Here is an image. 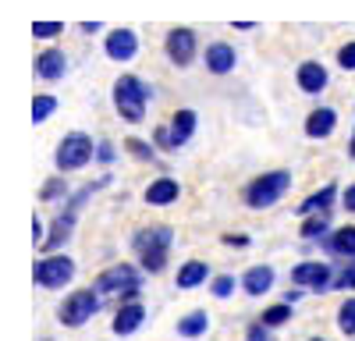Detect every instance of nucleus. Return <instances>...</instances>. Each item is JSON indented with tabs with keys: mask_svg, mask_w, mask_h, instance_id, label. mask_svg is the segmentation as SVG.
<instances>
[{
	"mask_svg": "<svg viewBox=\"0 0 355 341\" xmlns=\"http://www.w3.org/2000/svg\"><path fill=\"white\" fill-rule=\"evenodd\" d=\"M150 96H153V89H150V85H146L139 75H132V71H125L121 78L114 82V89H110L114 110H117V118H121L125 125H142V121H146Z\"/></svg>",
	"mask_w": 355,
	"mask_h": 341,
	"instance_id": "obj_1",
	"label": "nucleus"
},
{
	"mask_svg": "<svg viewBox=\"0 0 355 341\" xmlns=\"http://www.w3.org/2000/svg\"><path fill=\"white\" fill-rule=\"evenodd\" d=\"M291 170H284V167H277V170H263V175H256L249 185H245V192H242V199H245V207L249 210H270V207H277L281 199L291 192Z\"/></svg>",
	"mask_w": 355,
	"mask_h": 341,
	"instance_id": "obj_2",
	"label": "nucleus"
},
{
	"mask_svg": "<svg viewBox=\"0 0 355 341\" xmlns=\"http://www.w3.org/2000/svg\"><path fill=\"white\" fill-rule=\"evenodd\" d=\"M96 160V142L89 139L85 132H68L53 150V167L57 175H75V170L89 167Z\"/></svg>",
	"mask_w": 355,
	"mask_h": 341,
	"instance_id": "obj_3",
	"label": "nucleus"
},
{
	"mask_svg": "<svg viewBox=\"0 0 355 341\" xmlns=\"http://www.w3.org/2000/svg\"><path fill=\"white\" fill-rule=\"evenodd\" d=\"M100 306H103V295L96 288H78V292H71L61 306H57V320H61L64 327H71V331L85 327L100 313Z\"/></svg>",
	"mask_w": 355,
	"mask_h": 341,
	"instance_id": "obj_4",
	"label": "nucleus"
},
{
	"mask_svg": "<svg viewBox=\"0 0 355 341\" xmlns=\"http://www.w3.org/2000/svg\"><path fill=\"white\" fill-rule=\"evenodd\" d=\"M75 270L78 267H75L71 256H64V252H43L36 260V267H33V281L40 284V288H46V292H57V288H64V284H71Z\"/></svg>",
	"mask_w": 355,
	"mask_h": 341,
	"instance_id": "obj_5",
	"label": "nucleus"
},
{
	"mask_svg": "<svg viewBox=\"0 0 355 341\" xmlns=\"http://www.w3.org/2000/svg\"><path fill=\"white\" fill-rule=\"evenodd\" d=\"M164 53H167V61L174 68H192L196 57H199V36H196V28H189V25L171 28V33L164 36Z\"/></svg>",
	"mask_w": 355,
	"mask_h": 341,
	"instance_id": "obj_6",
	"label": "nucleus"
},
{
	"mask_svg": "<svg viewBox=\"0 0 355 341\" xmlns=\"http://www.w3.org/2000/svg\"><path fill=\"white\" fill-rule=\"evenodd\" d=\"M291 284H299L306 292H334V267L323 263V260H302L291 267Z\"/></svg>",
	"mask_w": 355,
	"mask_h": 341,
	"instance_id": "obj_7",
	"label": "nucleus"
},
{
	"mask_svg": "<svg viewBox=\"0 0 355 341\" xmlns=\"http://www.w3.org/2000/svg\"><path fill=\"white\" fill-rule=\"evenodd\" d=\"M135 284H142V267H135V263H114V267L96 274L93 288L100 295H121L125 288H135Z\"/></svg>",
	"mask_w": 355,
	"mask_h": 341,
	"instance_id": "obj_8",
	"label": "nucleus"
},
{
	"mask_svg": "<svg viewBox=\"0 0 355 341\" xmlns=\"http://www.w3.org/2000/svg\"><path fill=\"white\" fill-rule=\"evenodd\" d=\"M103 53L110 57V61H117V64L135 61V53H139V33H135V28H128V25L110 28V33L103 36Z\"/></svg>",
	"mask_w": 355,
	"mask_h": 341,
	"instance_id": "obj_9",
	"label": "nucleus"
},
{
	"mask_svg": "<svg viewBox=\"0 0 355 341\" xmlns=\"http://www.w3.org/2000/svg\"><path fill=\"white\" fill-rule=\"evenodd\" d=\"M202 68L210 71V75H217V78H224V75H231L234 68H239V50H234L227 40L206 43V50H202Z\"/></svg>",
	"mask_w": 355,
	"mask_h": 341,
	"instance_id": "obj_10",
	"label": "nucleus"
},
{
	"mask_svg": "<svg viewBox=\"0 0 355 341\" xmlns=\"http://www.w3.org/2000/svg\"><path fill=\"white\" fill-rule=\"evenodd\" d=\"M295 85L306 93V96H320V93H327V85H331V71L327 64H320V61H302L299 68H295Z\"/></svg>",
	"mask_w": 355,
	"mask_h": 341,
	"instance_id": "obj_11",
	"label": "nucleus"
},
{
	"mask_svg": "<svg viewBox=\"0 0 355 341\" xmlns=\"http://www.w3.org/2000/svg\"><path fill=\"white\" fill-rule=\"evenodd\" d=\"M75 224H78V213L75 210H61L53 220H50V231H46V238H43V252H61L64 245H68V238L75 235Z\"/></svg>",
	"mask_w": 355,
	"mask_h": 341,
	"instance_id": "obj_12",
	"label": "nucleus"
},
{
	"mask_svg": "<svg viewBox=\"0 0 355 341\" xmlns=\"http://www.w3.org/2000/svg\"><path fill=\"white\" fill-rule=\"evenodd\" d=\"M167 128H171V150H182V146H189V142H192V135L199 128V114L192 107H178L171 114Z\"/></svg>",
	"mask_w": 355,
	"mask_h": 341,
	"instance_id": "obj_13",
	"label": "nucleus"
},
{
	"mask_svg": "<svg viewBox=\"0 0 355 341\" xmlns=\"http://www.w3.org/2000/svg\"><path fill=\"white\" fill-rule=\"evenodd\" d=\"M68 68H71L68 53L61 46H46L36 53V78H43V82H61L68 75Z\"/></svg>",
	"mask_w": 355,
	"mask_h": 341,
	"instance_id": "obj_14",
	"label": "nucleus"
},
{
	"mask_svg": "<svg viewBox=\"0 0 355 341\" xmlns=\"http://www.w3.org/2000/svg\"><path fill=\"white\" fill-rule=\"evenodd\" d=\"M146 317H150V309H146L142 302H121L117 313H114V320H110V331L117 338H128V334H135L146 324Z\"/></svg>",
	"mask_w": 355,
	"mask_h": 341,
	"instance_id": "obj_15",
	"label": "nucleus"
},
{
	"mask_svg": "<svg viewBox=\"0 0 355 341\" xmlns=\"http://www.w3.org/2000/svg\"><path fill=\"white\" fill-rule=\"evenodd\" d=\"M338 203H341V189H338V182H327L323 189H316L313 195H306L302 203L295 207V213H299V217H309V213H331Z\"/></svg>",
	"mask_w": 355,
	"mask_h": 341,
	"instance_id": "obj_16",
	"label": "nucleus"
},
{
	"mask_svg": "<svg viewBox=\"0 0 355 341\" xmlns=\"http://www.w3.org/2000/svg\"><path fill=\"white\" fill-rule=\"evenodd\" d=\"M174 245V227L167 224H153V227H139L132 235V249L142 256V252H153V249H171Z\"/></svg>",
	"mask_w": 355,
	"mask_h": 341,
	"instance_id": "obj_17",
	"label": "nucleus"
},
{
	"mask_svg": "<svg viewBox=\"0 0 355 341\" xmlns=\"http://www.w3.org/2000/svg\"><path fill=\"white\" fill-rule=\"evenodd\" d=\"M142 199H146V207H174L178 199H182V185H178V178H171V175H160V178H153L150 185H146Z\"/></svg>",
	"mask_w": 355,
	"mask_h": 341,
	"instance_id": "obj_18",
	"label": "nucleus"
},
{
	"mask_svg": "<svg viewBox=\"0 0 355 341\" xmlns=\"http://www.w3.org/2000/svg\"><path fill=\"white\" fill-rule=\"evenodd\" d=\"M302 132H306V139H313V142L331 139V135L338 132V110H334V107H316V110H309Z\"/></svg>",
	"mask_w": 355,
	"mask_h": 341,
	"instance_id": "obj_19",
	"label": "nucleus"
},
{
	"mask_svg": "<svg viewBox=\"0 0 355 341\" xmlns=\"http://www.w3.org/2000/svg\"><path fill=\"white\" fill-rule=\"evenodd\" d=\"M210 277H214V270H210L206 260H185L182 267H178V274H174V288L178 292H192V288L210 284Z\"/></svg>",
	"mask_w": 355,
	"mask_h": 341,
	"instance_id": "obj_20",
	"label": "nucleus"
},
{
	"mask_svg": "<svg viewBox=\"0 0 355 341\" xmlns=\"http://www.w3.org/2000/svg\"><path fill=\"white\" fill-rule=\"evenodd\" d=\"M323 252L334 256V260H355V224H345V227H334V231L320 242Z\"/></svg>",
	"mask_w": 355,
	"mask_h": 341,
	"instance_id": "obj_21",
	"label": "nucleus"
},
{
	"mask_svg": "<svg viewBox=\"0 0 355 341\" xmlns=\"http://www.w3.org/2000/svg\"><path fill=\"white\" fill-rule=\"evenodd\" d=\"M274 281H277V270L270 263H252L242 274V292L252 295V299H259V295H266V292L274 288Z\"/></svg>",
	"mask_w": 355,
	"mask_h": 341,
	"instance_id": "obj_22",
	"label": "nucleus"
},
{
	"mask_svg": "<svg viewBox=\"0 0 355 341\" xmlns=\"http://www.w3.org/2000/svg\"><path fill=\"white\" fill-rule=\"evenodd\" d=\"M206 331H210V313L206 309H192V313H185V317L178 320V338L196 341V338H206Z\"/></svg>",
	"mask_w": 355,
	"mask_h": 341,
	"instance_id": "obj_23",
	"label": "nucleus"
},
{
	"mask_svg": "<svg viewBox=\"0 0 355 341\" xmlns=\"http://www.w3.org/2000/svg\"><path fill=\"white\" fill-rule=\"evenodd\" d=\"M331 231H334V227H331V213H309V217H302V227H299L302 242H323Z\"/></svg>",
	"mask_w": 355,
	"mask_h": 341,
	"instance_id": "obj_24",
	"label": "nucleus"
},
{
	"mask_svg": "<svg viewBox=\"0 0 355 341\" xmlns=\"http://www.w3.org/2000/svg\"><path fill=\"white\" fill-rule=\"evenodd\" d=\"M291 317H295V306H291V302H284V299H281V302H274V306H266V309L259 313V320H263L266 327H274V331H277V327H284V324H291Z\"/></svg>",
	"mask_w": 355,
	"mask_h": 341,
	"instance_id": "obj_25",
	"label": "nucleus"
},
{
	"mask_svg": "<svg viewBox=\"0 0 355 341\" xmlns=\"http://www.w3.org/2000/svg\"><path fill=\"white\" fill-rule=\"evenodd\" d=\"M107 185H110V178H96V182L82 185V189H78L75 195H68V199H64V210H75V213H78V210H82V207L89 203V199H93V195H96L100 189H107Z\"/></svg>",
	"mask_w": 355,
	"mask_h": 341,
	"instance_id": "obj_26",
	"label": "nucleus"
},
{
	"mask_svg": "<svg viewBox=\"0 0 355 341\" xmlns=\"http://www.w3.org/2000/svg\"><path fill=\"white\" fill-rule=\"evenodd\" d=\"M71 195V185H68V178H46L43 182V189H40V203H57V199H64Z\"/></svg>",
	"mask_w": 355,
	"mask_h": 341,
	"instance_id": "obj_27",
	"label": "nucleus"
},
{
	"mask_svg": "<svg viewBox=\"0 0 355 341\" xmlns=\"http://www.w3.org/2000/svg\"><path fill=\"white\" fill-rule=\"evenodd\" d=\"M234 288H242V277H234V274H214L210 277V295L214 299H231Z\"/></svg>",
	"mask_w": 355,
	"mask_h": 341,
	"instance_id": "obj_28",
	"label": "nucleus"
},
{
	"mask_svg": "<svg viewBox=\"0 0 355 341\" xmlns=\"http://www.w3.org/2000/svg\"><path fill=\"white\" fill-rule=\"evenodd\" d=\"M57 96H50V93H36V100H33V121L36 125H46L53 114H57Z\"/></svg>",
	"mask_w": 355,
	"mask_h": 341,
	"instance_id": "obj_29",
	"label": "nucleus"
},
{
	"mask_svg": "<svg viewBox=\"0 0 355 341\" xmlns=\"http://www.w3.org/2000/svg\"><path fill=\"white\" fill-rule=\"evenodd\" d=\"M125 150L135 157V160H142V164H153L157 160V142H146V139H125Z\"/></svg>",
	"mask_w": 355,
	"mask_h": 341,
	"instance_id": "obj_30",
	"label": "nucleus"
},
{
	"mask_svg": "<svg viewBox=\"0 0 355 341\" xmlns=\"http://www.w3.org/2000/svg\"><path fill=\"white\" fill-rule=\"evenodd\" d=\"M338 331L345 338H355V295H348L341 306H338Z\"/></svg>",
	"mask_w": 355,
	"mask_h": 341,
	"instance_id": "obj_31",
	"label": "nucleus"
},
{
	"mask_svg": "<svg viewBox=\"0 0 355 341\" xmlns=\"http://www.w3.org/2000/svg\"><path fill=\"white\" fill-rule=\"evenodd\" d=\"M167 252H171V249H153V252H142V256H139V267H142V274H164V267H167Z\"/></svg>",
	"mask_w": 355,
	"mask_h": 341,
	"instance_id": "obj_32",
	"label": "nucleus"
},
{
	"mask_svg": "<svg viewBox=\"0 0 355 341\" xmlns=\"http://www.w3.org/2000/svg\"><path fill=\"white\" fill-rule=\"evenodd\" d=\"M334 292H355V260H348V263L334 274Z\"/></svg>",
	"mask_w": 355,
	"mask_h": 341,
	"instance_id": "obj_33",
	"label": "nucleus"
},
{
	"mask_svg": "<svg viewBox=\"0 0 355 341\" xmlns=\"http://www.w3.org/2000/svg\"><path fill=\"white\" fill-rule=\"evenodd\" d=\"M33 36L36 40H57V36H64V21H33Z\"/></svg>",
	"mask_w": 355,
	"mask_h": 341,
	"instance_id": "obj_34",
	"label": "nucleus"
},
{
	"mask_svg": "<svg viewBox=\"0 0 355 341\" xmlns=\"http://www.w3.org/2000/svg\"><path fill=\"white\" fill-rule=\"evenodd\" d=\"M338 68L341 71H355V40L338 46Z\"/></svg>",
	"mask_w": 355,
	"mask_h": 341,
	"instance_id": "obj_35",
	"label": "nucleus"
},
{
	"mask_svg": "<svg viewBox=\"0 0 355 341\" xmlns=\"http://www.w3.org/2000/svg\"><path fill=\"white\" fill-rule=\"evenodd\" d=\"M245 341H274V327H266L263 320H252L245 327Z\"/></svg>",
	"mask_w": 355,
	"mask_h": 341,
	"instance_id": "obj_36",
	"label": "nucleus"
},
{
	"mask_svg": "<svg viewBox=\"0 0 355 341\" xmlns=\"http://www.w3.org/2000/svg\"><path fill=\"white\" fill-rule=\"evenodd\" d=\"M153 142H157V150L174 153V150H171V128H167V125H157V128H153Z\"/></svg>",
	"mask_w": 355,
	"mask_h": 341,
	"instance_id": "obj_37",
	"label": "nucleus"
},
{
	"mask_svg": "<svg viewBox=\"0 0 355 341\" xmlns=\"http://www.w3.org/2000/svg\"><path fill=\"white\" fill-rule=\"evenodd\" d=\"M117 160V150L110 142H96V164H114Z\"/></svg>",
	"mask_w": 355,
	"mask_h": 341,
	"instance_id": "obj_38",
	"label": "nucleus"
},
{
	"mask_svg": "<svg viewBox=\"0 0 355 341\" xmlns=\"http://www.w3.org/2000/svg\"><path fill=\"white\" fill-rule=\"evenodd\" d=\"M341 210H348V213H355V182L341 189Z\"/></svg>",
	"mask_w": 355,
	"mask_h": 341,
	"instance_id": "obj_39",
	"label": "nucleus"
},
{
	"mask_svg": "<svg viewBox=\"0 0 355 341\" xmlns=\"http://www.w3.org/2000/svg\"><path fill=\"white\" fill-rule=\"evenodd\" d=\"M220 242H224V245H234V249H245V245H252V238H249V235H224Z\"/></svg>",
	"mask_w": 355,
	"mask_h": 341,
	"instance_id": "obj_40",
	"label": "nucleus"
},
{
	"mask_svg": "<svg viewBox=\"0 0 355 341\" xmlns=\"http://www.w3.org/2000/svg\"><path fill=\"white\" fill-rule=\"evenodd\" d=\"M139 295H142V284H135V288H125L121 295H117V306H121V302H139Z\"/></svg>",
	"mask_w": 355,
	"mask_h": 341,
	"instance_id": "obj_41",
	"label": "nucleus"
},
{
	"mask_svg": "<svg viewBox=\"0 0 355 341\" xmlns=\"http://www.w3.org/2000/svg\"><path fill=\"white\" fill-rule=\"evenodd\" d=\"M43 238H46V224H43L40 217H33V242L43 245Z\"/></svg>",
	"mask_w": 355,
	"mask_h": 341,
	"instance_id": "obj_42",
	"label": "nucleus"
},
{
	"mask_svg": "<svg viewBox=\"0 0 355 341\" xmlns=\"http://www.w3.org/2000/svg\"><path fill=\"white\" fill-rule=\"evenodd\" d=\"M78 33H85V36L103 33V21H78Z\"/></svg>",
	"mask_w": 355,
	"mask_h": 341,
	"instance_id": "obj_43",
	"label": "nucleus"
},
{
	"mask_svg": "<svg viewBox=\"0 0 355 341\" xmlns=\"http://www.w3.org/2000/svg\"><path fill=\"white\" fill-rule=\"evenodd\" d=\"M302 295H306V288H299V284H291V288L284 292V302H291V306H295V302H299Z\"/></svg>",
	"mask_w": 355,
	"mask_h": 341,
	"instance_id": "obj_44",
	"label": "nucleus"
},
{
	"mask_svg": "<svg viewBox=\"0 0 355 341\" xmlns=\"http://www.w3.org/2000/svg\"><path fill=\"white\" fill-rule=\"evenodd\" d=\"M234 28H239V33H252L256 21H234Z\"/></svg>",
	"mask_w": 355,
	"mask_h": 341,
	"instance_id": "obj_45",
	"label": "nucleus"
},
{
	"mask_svg": "<svg viewBox=\"0 0 355 341\" xmlns=\"http://www.w3.org/2000/svg\"><path fill=\"white\" fill-rule=\"evenodd\" d=\"M348 160H355V128H352V142H348Z\"/></svg>",
	"mask_w": 355,
	"mask_h": 341,
	"instance_id": "obj_46",
	"label": "nucleus"
},
{
	"mask_svg": "<svg viewBox=\"0 0 355 341\" xmlns=\"http://www.w3.org/2000/svg\"><path fill=\"white\" fill-rule=\"evenodd\" d=\"M309 341H327V338H309Z\"/></svg>",
	"mask_w": 355,
	"mask_h": 341,
	"instance_id": "obj_47",
	"label": "nucleus"
},
{
	"mask_svg": "<svg viewBox=\"0 0 355 341\" xmlns=\"http://www.w3.org/2000/svg\"><path fill=\"white\" fill-rule=\"evenodd\" d=\"M43 341H50V338H43Z\"/></svg>",
	"mask_w": 355,
	"mask_h": 341,
	"instance_id": "obj_48",
	"label": "nucleus"
}]
</instances>
